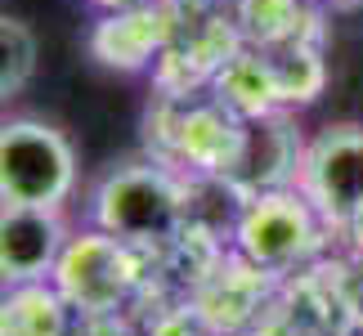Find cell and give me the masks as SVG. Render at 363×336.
Instances as JSON below:
<instances>
[{"instance_id": "6da1fadb", "label": "cell", "mask_w": 363, "mask_h": 336, "mask_svg": "<svg viewBox=\"0 0 363 336\" xmlns=\"http://www.w3.org/2000/svg\"><path fill=\"white\" fill-rule=\"evenodd\" d=\"M189 215V184L166 162H121L90 193V224L125 242L171 237Z\"/></svg>"}, {"instance_id": "7a4b0ae2", "label": "cell", "mask_w": 363, "mask_h": 336, "mask_svg": "<svg viewBox=\"0 0 363 336\" xmlns=\"http://www.w3.org/2000/svg\"><path fill=\"white\" fill-rule=\"evenodd\" d=\"M77 148L40 117H0V202L67 211L77 198Z\"/></svg>"}, {"instance_id": "3957f363", "label": "cell", "mask_w": 363, "mask_h": 336, "mask_svg": "<svg viewBox=\"0 0 363 336\" xmlns=\"http://www.w3.org/2000/svg\"><path fill=\"white\" fill-rule=\"evenodd\" d=\"M323 233H332L301 189H274L238 202L233 220V251L260 274H287L318 251Z\"/></svg>"}, {"instance_id": "277c9868", "label": "cell", "mask_w": 363, "mask_h": 336, "mask_svg": "<svg viewBox=\"0 0 363 336\" xmlns=\"http://www.w3.org/2000/svg\"><path fill=\"white\" fill-rule=\"evenodd\" d=\"M50 283L63 291V301L72 305L81 318L117 314V305L130 296V287L139 283L135 242L113 237V233L94 229V224L90 229H72Z\"/></svg>"}, {"instance_id": "5b68a950", "label": "cell", "mask_w": 363, "mask_h": 336, "mask_svg": "<svg viewBox=\"0 0 363 336\" xmlns=\"http://www.w3.org/2000/svg\"><path fill=\"white\" fill-rule=\"evenodd\" d=\"M296 189L332 233L350 229L363 215V125H323L305 139Z\"/></svg>"}, {"instance_id": "8992f818", "label": "cell", "mask_w": 363, "mask_h": 336, "mask_svg": "<svg viewBox=\"0 0 363 336\" xmlns=\"http://www.w3.org/2000/svg\"><path fill=\"white\" fill-rule=\"evenodd\" d=\"M184 27V0H144L125 9H104L90 32V54L113 72L157 67Z\"/></svg>"}, {"instance_id": "52a82bcc", "label": "cell", "mask_w": 363, "mask_h": 336, "mask_svg": "<svg viewBox=\"0 0 363 336\" xmlns=\"http://www.w3.org/2000/svg\"><path fill=\"white\" fill-rule=\"evenodd\" d=\"M171 103V157H179L193 175L225 179L238 162L242 148V117L229 112L225 103L206 90V99H189V94H166Z\"/></svg>"}, {"instance_id": "ba28073f", "label": "cell", "mask_w": 363, "mask_h": 336, "mask_svg": "<svg viewBox=\"0 0 363 336\" xmlns=\"http://www.w3.org/2000/svg\"><path fill=\"white\" fill-rule=\"evenodd\" d=\"M72 237L67 211L0 202V291L23 283H50Z\"/></svg>"}, {"instance_id": "9c48e42d", "label": "cell", "mask_w": 363, "mask_h": 336, "mask_svg": "<svg viewBox=\"0 0 363 336\" xmlns=\"http://www.w3.org/2000/svg\"><path fill=\"white\" fill-rule=\"evenodd\" d=\"M301 157L305 139L291 125V112H264L242 125V148L233 171L225 175L238 198H256V193L274 189H296L301 179Z\"/></svg>"}, {"instance_id": "30bf717a", "label": "cell", "mask_w": 363, "mask_h": 336, "mask_svg": "<svg viewBox=\"0 0 363 336\" xmlns=\"http://www.w3.org/2000/svg\"><path fill=\"white\" fill-rule=\"evenodd\" d=\"M211 94L229 112H238L242 121L264 117V112H287L283 108V94H278V81H274L269 54L256 50V45L233 50L229 59L220 63V72L211 77Z\"/></svg>"}, {"instance_id": "8fae6325", "label": "cell", "mask_w": 363, "mask_h": 336, "mask_svg": "<svg viewBox=\"0 0 363 336\" xmlns=\"http://www.w3.org/2000/svg\"><path fill=\"white\" fill-rule=\"evenodd\" d=\"M77 310L54 283H23L0 291V336H72Z\"/></svg>"}, {"instance_id": "7c38bea8", "label": "cell", "mask_w": 363, "mask_h": 336, "mask_svg": "<svg viewBox=\"0 0 363 336\" xmlns=\"http://www.w3.org/2000/svg\"><path fill=\"white\" fill-rule=\"evenodd\" d=\"M229 13L238 23L242 40L256 50L318 40V13L310 9V0H233Z\"/></svg>"}, {"instance_id": "4fadbf2b", "label": "cell", "mask_w": 363, "mask_h": 336, "mask_svg": "<svg viewBox=\"0 0 363 336\" xmlns=\"http://www.w3.org/2000/svg\"><path fill=\"white\" fill-rule=\"evenodd\" d=\"M274 63V81H278V94H283V108H305L318 99L323 90V54H318V40H291V45H278V50H264Z\"/></svg>"}, {"instance_id": "5bb4252c", "label": "cell", "mask_w": 363, "mask_h": 336, "mask_svg": "<svg viewBox=\"0 0 363 336\" xmlns=\"http://www.w3.org/2000/svg\"><path fill=\"white\" fill-rule=\"evenodd\" d=\"M36 77V32L23 18L0 13V108H9Z\"/></svg>"}, {"instance_id": "9a60e30c", "label": "cell", "mask_w": 363, "mask_h": 336, "mask_svg": "<svg viewBox=\"0 0 363 336\" xmlns=\"http://www.w3.org/2000/svg\"><path fill=\"white\" fill-rule=\"evenodd\" d=\"M90 5H99V13H104V9H125V5H144V0H90Z\"/></svg>"}, {"instance_id": "2e32d148", "label": "cell", "mask_w": 363, "mask_h": 336, "mask_svg": "<svg viewBox=\"0 0 363 336\" xmlns=\"http://www.w3.org/2000/svg\"><path fill=\"white\" fill-rule=\"evenodd\" d=\"M341 5H354V0H341Z\"/></svg>"}]
</instances>
